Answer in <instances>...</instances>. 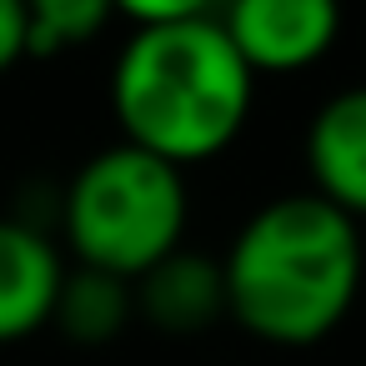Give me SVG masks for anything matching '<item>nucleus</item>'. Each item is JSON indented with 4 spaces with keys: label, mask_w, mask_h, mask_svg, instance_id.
I'll return each instance as SVG.
<instances>
[{
    "label": "nucleus",
    "mask_w": 366,
    "mask_h": 366,
    "mask_svg": "<svg viewBox=\"0 0 366 366\" xmlns=\"http://www.w3.org/2000/svg\"><path fill=\"white\" fill-rule=\"evenodd\" d=\"M61 251L31 221H0V341L41 331L61 291Z\"/></svg>",
    "instance_id": "6"
},
{
    "label": "nucleus",
    "mask_w": 366,
    "mask_h": 366,
    "mask_svg": "<svg viewBox=\"0 0 366 366\" xmlns=\"http://www.w3.org/2000/svg\"><path fill=\"white\" fill-rule=\"evenodd\" d=\"M221 31L251 76L316 66L341 36V0H221Z\"/></svg>",
    "instance_id": "4"
},
{
    "label": "nucleus",
    "mask_w": 366,
    "mask_h": 366,
    "mask_svg": "<svg viewBox=\"0 0 366 366\" xmlns=\"http://www.w3.org/2000/svg\"><path fill=\"white\" fill-rule=\"evenodd\" d=\"M256 76L216 16L141 26L111 71L121 136L176 171L221 156L251 116Z\"/></svg>",
    "instance_id": "2"
},
{
    "label": "nucleus",
    "mask_w": 366,
    "mask_h": 366,
    "mask_svg": "<svg viewBox=\"0 0 366 366\" xmlns=\"http://www.w3.org/2000/svg\"><path fill=\"white\" fill-rule=\"evenodd\" d=\"M186 206V176L171 161L121 141L76 171L61 196V226L81 266L136 281L181 251Z\"/></svg>",
    "instance_id": "3"
},
{
    "label": "nucleus",
    "mask_w": 366,
    "mask_h": 366,
    "mask_svg": "<svg viewBox=\"0 0 366 366\" xmlns=\"http://www.w3.org/2000/svg\"><path fill=\"white\" fill-rule=\"evenodd\" d=\"M111 6L121 11V16H131L136 21V31L141 26H171V21H201V16H211L221 0H111Z\"/></svg>",
    "instance_id": "10"
},
{
    "label": "nucleus",
    "mask_w": 366,
    "mask_h": 366,
    "mask_svg": "<svg viewBox=\"0 0 366 366\" xmlns=\"http://www.w3.org/2000/svg\"><path fill=\"white\" fill-rule=\"evenodd\" d=\"M31 56V26H26V0H0V76L16 61Z\"/></svg>",
    "instance_id": "11"
},
{
    "label": "nucleus",
    "mask_w": 366,
    "mask_h": 366,
    "mask_svg": "<svg viewBox=\"0 0 366 366\" xmlns=\"http://www.w3.org/2000/svg\"><path fill=\"white\" fill-rule=\"evenodd\" d=\"M131 306H136L131 281H121V276H111V271L81 266V271H66V276H61L51 321H56L71 341L101 346V341H111V336L131 321Z\"/></svg>",
    "instance_id": "8"
},
{
    "label": "nucleus",
    "mask_w": 366,
    "mask_h": 366,
    "mask_svg": "<svg viewBox=\"0 0 366 366\" xmlns=\"http://www.w3.org/2000/svg\"><path fill=\"white\" fill-rule=\"evenodd\" d=\"M306 171L321 201H331L351 221L366 216V86L336 91L311 116Z\"/></svg>",
    "instance_id": "5"
},
{
    "label": "nucleus",
    "mask_w": 366,
    "mask_h": 366,
    "mask_svg": "<svg viewBox=\"0 0 366 366\" xmlns=\"http://www.w3.org/2000/svg\"><path fill=\"white\" fill-rule=\"evenodd\" d=\"M136 311L171 336L206 331L216 316H226V286H221V261H206L196 251H171L156 261L146 276L131 281Z\"/></svg>",
    "instance_id": "7"
},
{
    "label": "nucleus",
    "mask_w": 366,
    "mask_h": 366,
    "mask_svg": "<svg viewBox=\"0 0 366 366\" xmlns=\"http://www.w3.org/2000/svg\"><path fill=\"white\" fill-rule=\"evenodd\" d=\"M116 16L111 0H26V26H31V56H56L71 46H86L106 21Z\"/></svg>",
    "instance_id": "9"
},
{
    "label": "nucleus",
    "mask_w": 366,
    "mask_h": 366,
    "mask_svg": "<svg viewBox=\"0 0 366 366\" xmlns=\"http://www.w3.org/2000/svg\"><path fill=\"white\" fill-rule=\"evenodd\" d=\"M361 271L356 221L316 191H291L236 231L221 261L226 316L266 346H316L346 321Z\"/></svg>",
    "instance_id": "1"
}]
</instances>
